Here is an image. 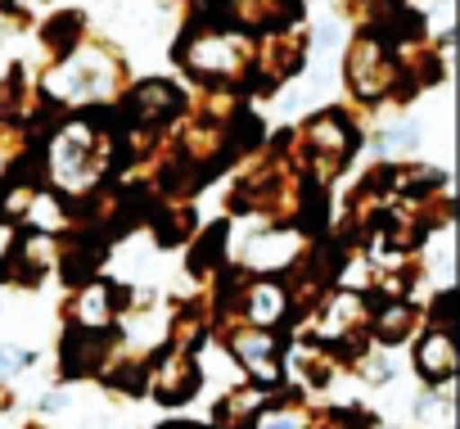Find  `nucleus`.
I'll use <instances>...</instances> for the list:
<instances>
[{
    "label": "nucleus",
    "instance_id": "15",
    "mask_svg": "<svg viewBox=\"0 0 460 429\" xmlns=\"http://www.w3.org/2000/svg\"><path fill=\"white\" fill-rule=\"evenodd\" d=\"M167 429H199V425H167Z\"/></svg>",
    "mask_w": 460,
    "mask_h": 429
},
{
    "label": "nucleus",
    "instance_id": "10",
    "mask_svg": "<svg viewBox=\"0 0 460 429\" xmlns=\"http://www.w3.org/2000/svg\"><path fill=\"white\" fill-rule=\"evenodd\" d=\"M285 312H289V299H285V290H280V285H271V281H267V285H258V290H253V299H249V317H253L258 326H276Z\"/></svg>",
    "mask_w": 460,
    "mask_h": 429
},
{
    "label": "nucleus",
    "instance_id": "12",
    "mask_svg": "<svg viewBox=\"0 0 460 429\" xmlns=\"http://www.w3.org/2000/svg\"><path fill=\"white\" fill-rule=\"evenodd\" d=\"M95 258H100V249H95V245H86V240H77V245L64 254V276H68L73 285L91 281V276H95Z\"/></svg>",
    "mask_w": 460,
    "mask_h": 429
},
{
    "label": "nucleus",
    "instance_id": "11",
    "mask_svg": "<svg viewBox=\"0 0 460 429\" xmlns=\"http://www.w3.org/2000/svg\"><path fill=\"white\" fill-rule=\"evenodd\" d=\"M411 321H415L411 303H402V299L384 303V308H379V321H375L379 344H402V339H406V330H411Z\"/></svg>",
    "mask_w": 460,
    "mask_h": 429
},
{
    "label": "nucleus",
    "instance_id": "9",
    "mask_svg": "<svg viewBox=\"0 0 460 429\" xmlns=\"http://www.w3.org/2000/svg\"><path fill=\"white\" fill-rule=\"evenodd\" d=\"M113 290L109 285H91L82 299H77V321L86 326V330H104L109 326V317H113Z\"/></svg>",
    "mask_w": 460,
    "mask_h": 429
},
{
    "label": "nucleus",
    "instance_id": "13",
    "mask_svg": "<svg viewBox=\"0 0 460 429\" xmlns=\"http://www.w3.org/2000/svg\"><path fill=\"white\" fill-rule=\"evenodd\" d=\"M77 32H82V19H77V14H59V19L46 28V46H55V50L64 55V50H73Z\"/></svg>",
    "mask_w": 460,
    "mask_h": 429
},
{
    "label": "nucleus",
    "instance_id": "2",
    "mask_svg": "<svg viewBox=\"0 0 460 429\" xmlns=\"http://www.w3.org/2000/svg\"><path fill=\"white\" fill-rule=\"evenodd\" d=\"M244 46L226 32H190L185 46H181V64L194 73V77H208V82H226L244 68Z\"/></svg>",
    "mask_w": 460,
    "mask_h": 429
},
{
    "label": "nucleus",
    "instance_id": "8",
    "mask_svg": "<svg viewBox=\"0 0 460 429\" xmlns=\"http://www.w3.org/2000/svg\"><path fill=\"white\" fill-rule=\"evenodd\" d=\"M456 371V344L447 330H433L424 344H420V375L424 380H447Z\"/></svg>",
    "mask_w": 460,
    "mask_h": 429
},
{
    "label": "nucleus",
    "instance_id": "1",
    "mask_svg": "<svg viewBox=\"0 0 460 429\" xmlns=\"http://www.w3.org/2000/svg\"><path fill=\"white\" fill-rule=\"evenodd\" d=\"M46 91L55 100L68 104H86V100H104L113 91V64L100 50H68V59L50 73Z\"/></svg>",
    "mask_w": 460,
    "mask_h": 429
},
{
    "label": "nucleus",
    "instance_id": "3",
    "mask_svg": "<svg viewBox=\"0 0 460 429\" xmlns=\"http://www.w3.org/2000/svg\"><path fill=\"white\" fill-rule=\"evenodd\" d=\"M348 77H352V91L361 100H379L384 91H393V64L384 55L379 41H357L352 55H348Z\"/></svg>",
    "mask_w": 460,
    "mask_h": 429
},
{
    "label": "nucleus",
    "instance_id": "4",
    "mask_svg": "<svg viewBox=\"0 0 460 429\" xmlns=\"http://www.w3.org/2000/svg\"><path fill=\"white\" fill-rule=\"evenodd\" d=\"M91 140H95L91 122H73V127L55 140L50 167H55V176H59V181L77 185V181H86V176H91Z\"/></svg>",
    "mask_w": 460,
    "mask_h": 429
},
{
    "label": "nucleus",
    "instance_id": "5",
    "mask_svg": "<svg viewBox=\"0 0 460 429\" xmlns=\"http://www.w3.org/2000/svg\"><path fill=\"white\" fill-rule=\"evenodd\" d=\"M176 109H181V95H176L167 82H140V86L131 91V100H127V118H131V122H145V127L167 122Z\"/></svg>",
    "mask_w": 460,
    "mask_h": 429
},
{
    "label": "nucleus",
    "instance_id": "14",
    "mask_svg": "<svg viewBox=\"0 0 460 429\" xmlns=\"http://www.w3.org/2000/svg\"><path fill=\"white\" fill-rule=\"evenodd\" d=\"M32 353L28 348H0V375H14L19 366H28Z\"/></svg>",
    "mask_w": 460,
    "mask_h": 429
},
{
    "label": "nucleus",
    "instance_id": "6",
    "mask_svg": "<svg viewBox=\"0 0 460 429\" xmlns=\"http://www.w3.org/2000/svg\"><path fill=\"white\" fill-rule=\"evenodd\" d=\"M194 384H199V375H194V366H190L185 353H167L158 362V371H154V389H158L163 402H185L194 393Z\"/></svg>",
    "mask_w": 460,
    "mask_h": 429
},
{
    "label": "nucleus",
    "instance_id": "7",
    "mask_svg": "<svg viewBox=\"0 0 460 429\" xmlns=\"http://www.w3.org/2000/svg\"><path fill=\"white\" fill-rule=\"evenodd\" d=\"M104 348H109V339L95 335V330L68 335V339H64V375H86V371H95V366L104 362Z\"/></svg>",
    "mask_w": 460,
    "mask_h": 429
}]
</instances>
